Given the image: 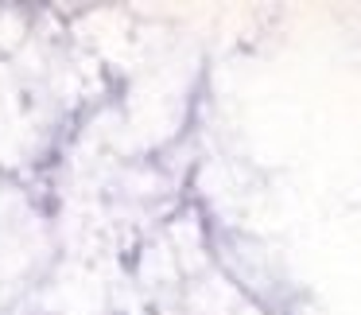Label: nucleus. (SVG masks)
Wrapping results in <instances>:
<instances>
[]
</instances>
